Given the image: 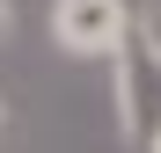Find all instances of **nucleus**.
<instances>
[{
    "label": "nucleus",
    "mask_w": 161,
    "mask_h": 153,
    "mask_svg": "<svg viewBox=\"0 0 161 153\" xmlns=\"http://www.w3.org/2000/svg\"><path fill=\"white\" fill-rule=\"evenodd\" d=\"M132 22L139 15L125 0H51V44L66 59H117Z\"/></svg>",
    "instance_id": "obj_2"
},
{
    "label": "nucleus",
    "mask_w": 161,
    "mask_h": 153,
    "mask_svg": "<svg viewBox=\"0 0 161 153\" xmlns=\"http://www.w3.org/2000/svg\"><path fill=\"white\" fill-rule=\"evenodd\" d=\"M147 153H161V131H154V146H147Z\"/></svg>",
    "instance_id": "obj_4"
},
{
    "label": "nucleus",
    "mask_w": 161,
    "mask_h": 153,
    "mask_svg": "<svg viewBox=\"0 0 161 153\" xmlns=\"http://www.w3.org/2000/svg\"><path fill=\"white\" fill-rule=\"evenodd\" d=\"M15 37V0H0V44Z\"/></svg>",
    "instance_id": "obj_3"
},
{
    "label": "nucleus",
    "mask_w": 161,
    "mask_h": 153,
    "mask_svg": "<svg viewBox=\"0 0 161 153\" xmlns=\"http://www.w3.org/2000/svg\"><path fill=\"white\" fill-rule=\"evenodd\" d=\"M110 66H117V131H125V146L147 153L161 131V29L132 22Z\"/></svg>",
    "instance_id": "obj_1"
},
{
    "label": "nucleus",
    "mask_w": 161,
    "mask_h": 153,
    "mask_svg": "<svg viewBox=\"0 0 161 153\" xmlns=\"http://www.w3.org/2000/svg\"><path fill=\"white\" fill-rule=\"evenodd\" d=\"M0 124H8V102H0Z\"/></svg>",
    "instance_id": "obj_5"
}]
</instances>
